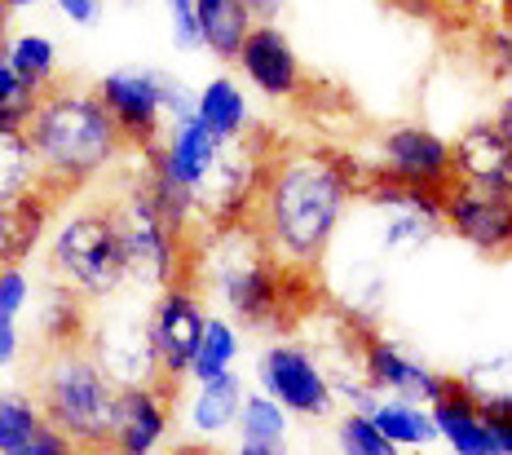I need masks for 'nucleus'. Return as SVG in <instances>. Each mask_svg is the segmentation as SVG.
Segmentation results:
<instances>
[{
	"label": "nucleus",
	"mask_w": 512,
	"mask_h": 455,
	"mask_svg": "<svg viewBox=\"0 0 512 455\" xmlns=\"http://www.w3.org/2000/svg\"><path fill=\"white\" fill-rule=\"evenodd\" d=\"M362 168L332 146H274L265 160L252 230L296 274H314L362 190Z\"/></svg>",
	"instance_id": "nucleus-1"
},
{
	"label": "nucleus",
	"mask_w": 512,
	"mask_h": 455,
	"mask_svg": "<svg viewBox=\"0 0 512 455\" xmlns=\"http://www.w3.org/2000/svg\"><path fill=\"white\" fill-rule=\"evenodd\" d=\"M186 279L204 296L226 310L234 327L248 332H283L287 319H296L292 288L287 283L309 279V274L287 270L265 239L252 230V221L226 230H199L190 235Z\"/></svg>",
	"instance_id": "nucleus-2"
},
{
	"label": "nucleus",
	"mask_w": 512,
	"mask_h": 455,
	"mask_svg": "<svg viewBox=\"0 0 512 455\" xmlns=\"http://www.w3.org/2000/svg\"><path fill=\"white\" fill-rule=\"evenodd\" d=\"M27 142L40 168V186L58 204L98 186L124 160V137L106 115L102 98L84 84L67 80L40 93L36 111L27 120Z\"/></svg>",
	"instance_id": "nucleus-3"
},
{
	"label": "nucleus",
	"mask_w": 512,
	"mask_h": 455,
	"mask_svg": "<svg viewBox=\"0 0 512 455\" xmlns=\"http://www.w3.org/2000/svg\"><path fill=\"white\" fill-rule=\"evenodd\" d=\"M45 270L89 305H102L128 288L124 230L111 199H84L58 217L45 248Z\"/></svg>",
	"instance_id": "nucleus-4"
},
{
	"label": "nucleus",
	"mask_w": 512,
	"mask_h": 455,
	"mask_svg": "<svg viewBox=\"0 0 512 455\" xmlns=\"http://www.w3.org/2000/svg\"><path fill=\"white\" fill-rule=\"evenodd\" d=\"M36 402L49 416V425L62 433L80 455H102L106 433H111V411H115V385L89 358L84 345L49 349L45 363L36 367Z\"/></svg>",
	"instance_id": "nucleus-5"
},
{
	"label": "nucleus",
	"mask_w": 512,
	"mask_h": 455,
	"mask_svg": "<svg viewBox=\"0 0 512 455\" xmlns=\"http://www.w3.org/2000/svg\"><path fill=\"white\" fill-rule=\"evenodd\" d=\"M120 190L111 195L115 213L124 230V257H128V288L137 292H159L168 283L186 279V257L190 239L177 235L164 217H159L151 190H146V160L137 151H124L120 160Z\"/></svg>",
	"instance_id": "nucleus-6"
},
{
	"label": "nucleus",
	"mask_w": 512,
	"mask_h": 455,
	"mask_svg": "<svg viewBox=\"0 0 512 455\" xmlns=\"http://www.w3.org/2000/svg\"><path fill=\"white\" fill-rule=\"evenodd\" d=\"M93 93L102 98L106 115L120 129L124 151H142V155L159 146L168 120L195 115V93L173 71L159 67H115L93 84Z\"/></svg>",
	"instance_id": "nucleus-7"
},
{
	"label": "nucleus",
	"mask_w": 512,
	"mask_h": 455,
	"mask_svg": "<svg viewBox=\"0 0 512 455\" xmlns=\"http://www.w3.org/2000/svg\"><path fill=\"white\" fill-rule=\"evenodd\" d=\"M270 151L274 146L256 133L221 142L217 160L204 173V182L195 186V235L199 230H226V226L252 221Z\"/></svg>",
	"instance_id": "nucleus-8"
},
{
	"label": "nucleus",
	"mask_w": 512,
	"mask_h": 455,
	"mask_svg": "<svg viewBox=\"0 0 512 455\" xmlns=\"http://www.w3.org/2000/svg\"><path fill=\"white\" fill-rule=\"evenodd\" d=\"M256 389L270 394L287 416L301 420H336V385L318 349L296 336H274L256 354Z\"/></svg>",
	"instance_id": "nucleus-9"
},
{
	"label": "nucleus",
	"mask_w": 512,
	"mask_h": 455,
	"mask_svg": "<svg viewBox=\"0 0 512 455\" xmlns=\"http://www.w3.org/2000/svg\"><path fill=\"white\" fill-rule=\"evenodd\" d=\"M358 195L371 208L376 248L384 257H407V252L424 248V243H433L442 235V195H433V190L398 186L380 173H367Z\"/></svg>",
	"instance_id": "nucleus-10"
},
{
	"label": "nucleus",
	"mask_w": 512,
	"mask_h": 455,
	"mask_svg": "<svg viewBox=\"0 0 512 455\" xmlns=\"http://www.w3.org/2000/svg\"><path fill=\"white\" fill-rule=\"evenodd\" d=\"M106 314L93 319L89 314V332H84V349L89 358L102 367L115 385H155L159 380V363H155V345H151V332H146V310L142 305H120L111 296ZM164 385V380H159ZM173 389V385H168Z\"/></svg>",
	"instance_id": "nucleus-11"
},
{
	"label": "nucleus",
	"mask_w": 512,
	"mask_h": 455,
	"mask_svg": "<svg viewBox=\"0 0 512 455\" xmlns=\"http://www.w3.org/2000/svg\"><path fill=\"white\" fill-rule=\"evenodd\" d=\"M204 323H208L204 292L190 279H177L151 296V305H146V332H151L159 380H164V385H173V389L186 385L190 358H195Z\"/></svg>",
	"instance_id": "nucleus-12"
},
{
	"label": "nucleus",
	"mask_w": 512,
	"mask_h": 455,
	"mask_svg": "<svg viewBox=\"0 0 512 455\" xmlns=\"http://www.w3.org/2000/svg\"><path fill=\"white\" fill-rule=\"evenodd\" d=\"M358 372L371 394L420 402V407H433L451 389V376L437 372L420 354H411L407 345L389 341L380 332H358Z\"/></svg>",
	"instance_id": "nucleus-13"
},
{
	"label": "nucleus",
	"mask_w": 512,
	"mask_h": 455,
	"mask_svg": "<svg viewBox=\"0 0 512 455\" xmlns=\"http://www.w3.org/2000/svg\"><path fill=\"white\" fill-rule=\"evenodd\" d=\"M230 67L239 71L243 89L261 93L265 102H301L309 84L305 62L279 23H252Z\"/></svg>",
	"instance_id": "nucleus-14"
},
{
	"label": "nucleus",
	"mask_w": 512,
	"mask_h": 455,
	"mask_svg": "<svg viewBox=\"0 0 512 455\" xmlns=\"http://www.w3.org/2000/svg\"><path fill=\"white\" fill-rule=\"evenodd\" d=\"M398 186L433 190L442 195L451 186V137H442L429 124H393L376 142V168Z\"/></svg>",
	"instance_id": "nucleus-15"
},
{
	"label": "nucleus",
	"mask_w": 512,
	"mask_h": 455,
	"mask_svg": "<svg viewBox=\"0 0 512 455\" xmlns=\"http://www.w3.org/2000/svg\"><path fill=\"white\" fill-rule=\"evenodd\" d=\"M173 407L177 389L168 385H124L115 394L111 433H106L102 455H155L164 451L168 433H173Z\"/></svg>",
	"instance_id": "nucleus-16"
},
{
	"label": "nucleus",
	"mask_w": 512,
	"mask_h": 455,
	"mask_svg": "<svg viewBox=\"0 0 512 455\" xmlns=\"http://www.w3.org/2000/svg\"><path fill=\"white\" fill-rule=\"evenodd\" d=\"M442 230L482 257H512V199L451 182L442 190Z\"/></svg>",
	"instance_id": "nucleus-17"
},
{
	"label": "nucleus",
	"mask_w": 512,
	"mask_h": 455,
	"mask_svg": "<svg viewBox=\"0 0 512 455\" xmlns=\"http://www.w3.org/2000/svg\"><path fill=\"white\" fill-rule=\"evenodd\" d=\"M451 182L512 199V146L490 120H477L451 137Z\"/></svg>",
	"instance_id": "nucleus-18"
},
{
	"label": "nucleus",
	"mask_w": 512,
	"mask_h": 455,
	"mask_svg": "<svg viewBox=\"0 0 512 455\" xmlns=\"http://www.w3.org/2000/svg\"><path fill=\"white\" fill-rule=\"evenodd\" d=\"M0 455H80L49 425L31 389L0 385Z\"/></svg>",
	"instance_id": "nucleus-19"
},
{
	"label": "nucleus",
	"mask_w": 512,
	"mask_h": 455,
	"mask_svg": "<svg viewBox=\"0 0 512 455\" xmlns=\"http://www.w3.org/2000/svg\"><path fill=\"white\" fill-rule=\"evenodd\" d=\"M217 151H221L217 137H212L195 115H181V120H168L164 137H159L155 151H146V160H151L164 177H173V182H181L186 190H195L212 168V160H217Z\"/></svg>",
	"instance_id": "nucleus-20"
},
{
	"label": "nucleus",
	"mask_w": 512,
	"mask_h": 455,
	"mask_svg": "<svg viewBox=\"0 0 512 455\" xmlns=\"http://www.w3.org/2000/svg\"><path fill=\"white\" fill-rule=\"evenodd\" d=\"M429 416H433L437 442H442L451 455H504L495 425L464 398V389L455 385V376H451V389L429 407Z\"/></svg>",
	"instance_id": "nucleus-21"
},
{
	"label": "nucleus",
	"mask_w": 512,
	"mask_h": 455,
	"mask_svg": "<svg viewBox=\"0 0 512 455\" xmlns=\"http://www.w3.org/2000/svg\"><path fill=\"white\" fill-rule=\"evenodd\" d=\"M243 394H248V385H243L234 372L217 376V380H195V389H190V398H186L190 442L208 447V442L226 438V433L234 429V420H239Z\"/></svg>",
	"instance_id": "nucleus-22"
},
{
	"label": "nucleus",
	"mask_w": 512,
	"mask_h": 455,
	"mask_svg": "<svg viewBox=\"0 0 512 455\" xmlns=\"http://www.w3.org/2000/svg\"><path fill=\"white\" fill-rule=\"evenodd\" d=\"M36 305V341L45 349H67V345H84L89 332V314L93 305L76 296L71 288H62L58 279H45L31 296Z\"/></svg>",
	"instance_id": "nucleus-23"
},
{
	"label": "nucleus",
	"mask_w": 512,
	"mask_h": 455,
	"mask_svg": "<svg viewBox=\"0 0 512 455\" xmlns=\"http://www.w3.org/2000/svg\"><path fill=\"white\" fill-rule=\"evenodd\" d=\"M195 120L217 137V142H234L256 129L252 98L239 84V76H212L204 89L195 93Z\"/></svg>",
	"instance_id": "nucleus-24"
},
{
	"label": "nucleus",
	"mask_w": 512,
	"mask_h": 455,
	"mask_svg": "<svg viewBox=\"0 0 512 455\" xmlns=\"http://www.w3.org/2000/svg\"><path fill=\"white\" fill-rule=\"evenodd\" d=\"M362 411H367V420H371V425H376L398 451H429L433 442H437L433 416H429V407H420V402H402V398H380V394H371L367 402H362Z\"/></svg>",
	"instance_id": "nucleus-25"
},
{
	"label": "nucleus",
	"mask_w": 512,
	"mask_h": 455,
	"mask_svg": "<svg viewBox=\"0 0 512 455\" xmlns=\"http://www.w3.org/2000/svg\"><path fill=\"white\" fill-rule=\"evenodd\" d=\"M455 385L464 389V398L473 402L477 411L499 425V420H512V354H490V358H477L468 363Z\"/></svg>",
	"instance_id": "nucleus-26"
},
{
	"label": "nucleus",
	"mask_w": 512,
	"mask_h": 455,
	"mask_svg": "<svg viewBox=\"0 0 512 455\" xmlns=\"http://www.w3.org/2000/svg\"><path fill=\"white\" fill-rule=\"evenodd\" d=\"M0 54L14 67V76L27 84L31 93H45L58 84V45L45 31H5L0 36Z\"/></svg>",
	"instance_id": "nucleus-27"
},
{
	"label": "nucleus",
	"mask_w": 512,
	"mask_h": 455,
	"mask_svg": "<svg viewBox=\"0 0 512 455\" xmlns=\"http://www.w3.org/2000/svg\"><path fill=\"white\" fill-rule=\"evenodd\" d=\"M195 27H199V49H208L217 62H234L252 18L243 9V0H195Z\"/></svg>",
	"instance_id": "nucleus-28"
},
{
	"label": "nucleus",
	"mask_w": 512,
	"mask_h": 455,
	"mask_svg": "<svg viewBox=\"0 0 512 455\" xmlns=\"http://www.w3.org/2000/svg\"><path fill=\"white\" fill-rule=\"evenodd\" d=\"M243 354V332L234 327L226 314H208L204 332H199V345H195V358H190V385L195 380H217L234 372V363H239Z\"/></svg>",
	"instance_id": "nucleus-29"
},
{
	"label": "nucleus",
	"mask_w": 512,
	"mask_h": 455,
	"mask_svg": "<svg viewBox=\"0 0 512 455\" xmlns=\"http://www.w3.org/2000/svg\"><path fill=\"white\" fill-rule=\"evenodd\" d=\"M234 433H239V442H252V447H287V438H292V416H287L270 394L256 389V394H243Z\"/></svg>",
	"instance_id": "nucleus-30"
},
{
	"label": "nucleus",
	"mask_w": 512,
	"mask_h": 455,
	"mask_svg": "<svg viewBox=\"0 0 512 455\" xmlns=\"http://www.w3.org/2000/svg\"><path fill=\"white\" fill-rule=\"evenodd\" d=\"M31 186H40V168L36 155H31L27 129H5L0 124V199H14Z\"/></svg>",
	"instance_id": "nucleus-31"
},
{
	"label": "nucleus",
	"mask_w": 512,
	"mask_h": 455,
	"mask_svg": "<svg viewBox=\"0 0 512 455\" xmlns=\"http://www.w3.org/2000/svg\"><path fill=\"white\" fill-rule=\"evenodd\" d=\"M332 442H336V455H407V451L393 447V442L367 420V411H358V407H349L345 416H336Z\"/></svg>",
	"instance_id": "nucleus-32"
},
{
	"label": "nucleus",
	"mask_w": 512,
	"mask_h": 455,
	"mask_svg": "<svg viewBox=\"0 0 512 455\" xmlns=\"http://www.w3.org/2000/svg\"><path fill=\"white\" fill-rule=\"evenodd\" d=\"M36 102H40V93H31L27 84L14 76L5 54H0V124H5V129H27Z\"/></svg>",
	"instance_id": "nucleus-33"
},
{
	"label": "nucleus",
	"mask_w": 512,
	"mask_h": 455,
	"mask_svg": "<svg viewBox=\"0 0 512 455\" xmlns=\"http://www.w3.org/2000/svg\"><path fill=\"white\" fill-rule=\"evenodd\" d=\"M31 296H36V283H31L27 266H0V323H18L31 310Z\"/></svg>",
	"instance_id": "nucleus-34"
},
{
	"label": "nucleus",
	"mask_w": 512,
	"mask_h": 455,
	"mask_svg": "<svg viewBox=\"0 0 512 455\" xmlns=\"http://www.w3.org/2000/svg\"><path fill=\"white\" fill-rule=\"evenodd\" d=\"M482 62L495 80L512 84V27H490L482 36Z\"/></svg>",
	"instance_id": "nucleus-35"
},
{
	"label": "nucleus",
	"mask_w": 512,
	"mask_h": 455,
	"mask_svg": "<svg viewBox=\"0 0 512 455\" xmlns=\"http://www.w3.org/2000/svg\"><path fill=\"white\" fill-rule=\"evenodd\" d=\"M168 9V27H173V45L181 54L199 49V27H195V0H164Z\"/></svg>",
	"instance_id": "nucleus-36"
},
{
	"label": "nucleus",
	"mask_w": 512,
	"mask_h": 455,
	"mask_svg": "<svg viewBox=\"0 0 512 455\" xmlns=\"http://www.w3.org/2000/svg\"><path fill=\"white\" fill-rule=\"evenodd\" d=\"M53 9H58L71 27H93L106 14V0H53Z\"/></svg>",
	"instance_id": "nucleus-37"
},
{
	"label": "nucleus",
	"mask_w": 512,
	"mask_h": 455,
	"mask_svg": "<svg viewBox=\"0 0 512 455\" xmlns=\"http://www.w3.org/2000/svg\"><path fill=\"white\" fill-rule=\"evenodd\" d=\"M18 358H23V327L0 323V372H9Z\"/></svg>",
	"instance_id": "nucleus-38"
},
{
	"label": "nucleus",
	"mask_w": 512,
	"mask_h": 455,
	"mask_svg": "<svg viewBox=\"0 0 512 455\" xmlns=\"http://www.w3.org/2000/svg\"><path fill=\"white\" fill-rule=\"evenodd\" d=\"M252 23H279V14L287 9V0H243Z\"/></svg>",
	"instance_id": "nucleus-39"
},
{
	"label": "nucleus",
	"mask_w": 512,
	"mask_h": 455,
	"mask_svg": "<svg viewBox=\"0 0 512 455\" xmlns=\"http://www.w3.org/2000/svg\"><path fill=\"white\" fill-rule=\"evenodd\" d=\"M490 124L499 129V137L512 146V89L508 93H499V102H495V111H490Z\"/></svg>",
	"instance_id": "nucleus-40"
},
{
	"label": "nucleus",
	"mask_w": 512,
	"mask_h": 455,
	"mask_svg": "<svg viewBox=\"0 0 512 455\" xmlns=\"http://www.w3.org/2000/svg\"><path fill=\"white\" fill-rule=\"evenodd\" d=\"M9 243H14V230H9V199H0V266H9Z\"/></svg>",
	"instance_id": "nucleus-41"
},
{
	"label": "nucleus",
	"mask_w": 512,
	"mask_h": 455,
	"mask_svg": "<svg viewBox=\"0 0 512 455\" xmlns=\"http://www.w3.org/2000/svg\"><path fill=\"white\" fill-rule=\"evenodd\" d=\"M384 5H393V9H407V14H415V18L433 14V0H384Z\"/></svg>",
	"instance_id": "nucleus-42"
},
{
	"label": "nucleus",
	"mask_w": 512,
	"mask_h": 455,
	"mask_svg": "<svg viewBox=\"0 0 512 455\" xmlns=\"http://www.w3.org/2000/svg\"><path fill=\"white\" fill-rule=\"evenodd\" d=\"M230 455H287V447H252V442H239Z\"/></svg>",
	"instance_id": "nucleus-43"
},
{
	"label": "nucleus",
	"mask_w": 512,
	"mask_h": 455,
	"mask_svg": "<svg viewBox=\"0 0 512 455\" xmlns=\"http://www.w3.org/2000/svg\"><path fill=\"white\" fill-rule=\"evenodd\" d=\"M40 0H0V14H23V9H36Z\"/></svg>",
	"instance_id": "nucleus-44"
},
{
	"label": "nucleus",
	"mask_w": 512,
	"mask_h": 455,
	"mask_svg": "<svg viewBox=\"0 0 512 455\" xmlns=\"http://www.w3.org/2000/svg\"><path fill=\"white\" fill-rule=\"evenodd\" d=\"M155 455H212L208 447H199V442H181V447H173V451H155Z\"/></svg>",
	"instance_id": "nucleus-45"
},
{
	"label": "nucleus",
	"mask_w": 512,
	"mask_h": 455,
	"mask_svg": "<svg viewBox=\"0 0 512 455\" xmlns=\"http://www.w3.org/2000/svg\"><path fill=\"white\" fill-rule=\"evenodd\" d=\"M495 433H499V447H504V455H512V420H499Z\"/></svg>",
	"instance_id": "nucleus-46"
},
{
	"label": "nucleus",
	"mask_w": 512,
	"mask_h": 455,
	"mask_svg": "<svg viewBox=\"0 0 512 455\" xmlns=\"http://www.w3.org/2000/svg\"><path fill=\"white\" fill-rule=\"evenodd\" d=\"M442 5H451V9H473V5H482V0H442Z\"/></svg>",
	"instance_id": "nucleus-47"
}]
</instances>
